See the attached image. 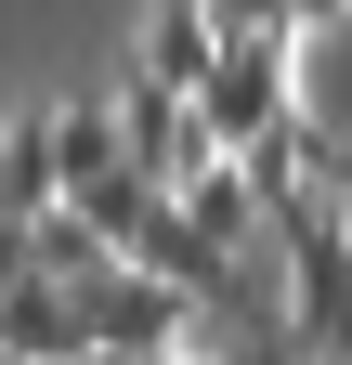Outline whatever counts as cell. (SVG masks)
<instances>
[{
  "instance_id": "6",
  "label": "cell",
  "mask_w": 352,
  "mask_h": 365,
  "mask_svg": "<svg viewBox=\"0 0 352 365\" xmlns=\"http://www.w3.org/2000/svg\"><path fill=\"white\" fill-rule=\"evenodd\" d=\"M339 14H352V0H300V39H326V26H339Z\"/></svg>"
},
{
  "instance_id": "4",
  "label": "cell",
  "mask_w": 352,
  "mask_h": 365,
  "mask_svg": "<svg viewBox=\"0 0 352 365\" xmlns=\"http://www.w3.org/2000/svg\"><path fill=\"white\" fill-rule=\"evenodd\" d=\"M130 274H157V287L209 300V287H222V248L196 235V209H183V196H157V209H144V235H130Z\"/></svg>"
},
{
  "instance_id": "2",
  "label": "cell",
  "mask_w": 352,
  "mask_h": 365,
  "mask_svg": "<svg viewBox=\"0 0 352 365\" xmlns=\"http://www.w3.org/2000/svg\"><path fill=\"white\" fill-rule=\"evenodd\" d=\"M78 313H92V352H118V365H157V352H183V313H196V300L118 261V274H105V287L78 300Z\"/></svg>"
},
{
  "instance_id": "3",
  "label": "cell",
  "mask_w": 352,
  "mask_h": 365,
  "mask_svg": "<svg viewBox=\"0 0 352 365\" xmlns=\"http://www.w3.org/2000/svg\"><path fill=\"white\" fill-rule=\"evenodd\" d=\"M144 78L183 91V105L222 78V26H209V0H144Z\"/></svg>"
},
{
  "instance_id": "5",
  "label": "cell",
  "mask_w": 352,
  "mask_h": 365,
  "mask_svg": "<svg viewBox=\"0 0 352 365\" xmlns=\"http://www.w3.org/2000/svg\"><path fill=\"white\" fill-rule=\"evenodd\" d=\"M183 209H196V235H209V248H235L248 222H261V182H248L235 157H209V170L183 182Z\"/></svg>"
},
{
  "instance_id": "1",
  "label": "cell",
  "mask_w": 352,
  "mask_h": 365,
  "mask_svg": "<svg viewBox=\"0 0 352 365\" xmlns=\"http://www.w3.org/2000/svg\"><path fill=\"white\" fill-rule=\"evenodd\" d=\"M287 66H300V53H222V78L196 91V118H209L222 157H261V144L300 118V78H287Z\"/></svg>"
},
{
  "instance_id": "7",
  "label": "cell",
  "mask_w": 352,
  "mask_h": 365,
  "mask_svg": "<svg viewBox=\"0 0 352 365\" xmlns=\"http://www.w3.org/2000/svg\"><path fill=\"white\" fill-rule=\"evenodd\" d=\"M339 222H352V157H339Z\"/></svg>"
}]
</instances>
